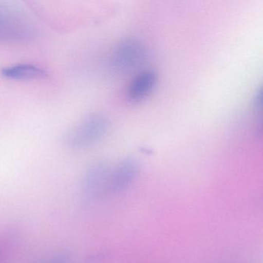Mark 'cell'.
Instances as JSON below:
<instances>
[{"label":"cell","instance_id":"obj_6","mask_svg":"<svg viewBox=\"0 0 263 263\" xmlns=\"http://www.w3.org/2000/svg\"><path fill=\"white\" fill-rule=\"evenodd\" d=\"M158 77L152 70H143L138 73L129 86L128 98L133 102H140L150 96L156 87Z\"/></svg>","mask_w":263,"mask_h":263},{"label":"cell","instance_id":"obj_2","mask_svg":"<svg viewBox=\"0 0 263 263\" xmlns=\"http://www.w3.org/2000/svg\"><path fill=\"white\" fill-rule=\"evenodd\" d=\"M108 128V120L104 115L93 114L71 127L64 135V141L70 148H87L99 142Z\"/></svg>","mask_w":263,"mask_h":263},{"label":"cell","instance_id":"obj_7","mask_svg":"<svg viewBox=\"0 0 263 263\" xmlns=\"http://www.w3.org/2000/svg\"><path fill=\"white\" fill-rule=\"evenodd\" d=\"M1 75L12 81H33L47 78V72L42 67L31 64H18L4 67Z\"/></svg>","mask_w":263,"mask_h":263},{"label":"cell","instance_id":"obj_8","mask_svg":"<svg viewBox=\"0 0 263 263\" xmlns=\"http://www.w3.org/2000/svg\"><path fill=\"white\" fill-rule=\"evenodd\" d=\"M71 255L68 252L61 251L51 254L49 256L41 258L35 263H70Z\"/></svg>","mask_w":263,"mask_h":263},{"label":"cell","instance_id":"obj_9","mask_svg":"<svg viewBox=\"0 0 263 263\" xmlns=\"http://www.w3.org/2000/svg\"><path fill=\"white\" fill-rule=\"evenodd\" d=\"M254 102H255V106L257 109H261V89L258 90L255 93V99H254Z\"/></svg>","mask_w":263,"mask_h":263},{"label":"cell","instance_id":"obj_10","mask_svg":"<svg viewBox=\"0 0 263 263\" xmlns=\"http://www.w3.org/2000/svg\"><path fill=\"white\" fill-rule=\"evenodd\" d=\"M0 255H1V252H0Z\"/></svg>","mask_w":263,"mask_h":263},{"label":"cell","instance_id":"obj_5","mask_svg":"<svg viewBox=\"0 0 263 263\" xmlns=\"http://www.w3.org/2000/svg\"><path fill=\"white\" fill-rule=\"evenodd\" d=\"M110 172L104 164H95L89 167L82 178L81 190L87 197L98 194L103 187L108 186Z\"/></svg>","mask_w":263,"mask_h":263},{"label":"cell","instance_id":"obj_1","mask_svg":"<svg viewBox=\"0 0 263 263\" xmlns=\"http://www.w3.org/2000/svg\"><path fill=\"white\" fill-rule=\"evenodd\" d=\"M36 33L34 24L22 9L0 2V43L27 42L33 39Z\"/></svg>","mask_w":263,"mask_h":263},{"label":"cell","instance_id":"obj_4","mask_svg":"<svg viewBox=\"0 0 263 263\" xmlns=\"http://www.w3.org/2000/svg\"><path fill=\"white\" fill-rule=\"evenodd\" d=\"M138 170L136 161L132 158L123 160L113 172H110L108 186L110 190L118 192L128 187L138 175Z\"/></svg>","mask_w":263,"mask_h":263},{"label":"cell","instance_id":"obj_3","mask_svg":"<svg viewBox=\"0 0 263 263\" xmlns=\"http://www.w3.org/2000/svg\"><path fill=\"white\" fill-rule=\"evenodd\" d=\"M147 52L144 44L138 40L128 38L117 46L110 62L117 71H130L144 64Z\"/></svg>","mask_w":263,"mask_h":263}]
</instances>
